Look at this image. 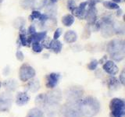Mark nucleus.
Masks as SVG:
<instances>
[{
  "instance_id": "nucleus-32",
  "label": "nucleus",
  "mask_w": 125,
  "mask_h": 117,
  "mask_svg": "<svg viewBox=\"0 0 125 117\" xmlns=\"http://www.w3.org/2000/svg\"><path fill=\"white\" fill-rule=\"evenodd\" d=\"M98 65H99V61L96 59H93L88 63V69L89 70H95L98 67Z\"/></svg>"
},
{
  "instance_id": "nucleus-12",
  "label": "nucleus",
  "mask_w": 125,
  "mask_h": 117,
  "mask_svg": "<svg viewBox=\"0 0 125 117\" xmlns=\"http://www.w3.org/2000/svg\"><path fill=\"white\" fill-rule=\"evenodd\" d=\"M103 69L105 73L111 76H115L119 72L118 66H117L115 62L112 60L105 61L104 62V64L103 65Z\"/></svg>"
},
{
  "instance_id": "nucleus-29",
  "label": "nucleus",
  "mask_w": 125,
  "mask_h": 117,
  "mask_svg": "<svg viewBox=\"0 0 125 117\" xmlns=\"http://www.w3.org/2000/svg\"><path fill=\"white\" fill-rule=\"evenodd\" d=\"M103 6L105 8H106L108 10H118L120 9V6L117 3H115L112 1H104L103 2Z\"/></svg>"
},
{
  "instance_id": "nucleus-25",
  "label": "nucleus",
  "mask_w": 125,
  "mask_h": 117,
  "mask_svg": "<svg viewBox=\"0 0 125 117\" xmlns=\"http://www.w3.org/2000/svg\"><path fill=\"white\" fill-rule=\"evenodd\" d=\"M44 112L40 108H33L27 113V117H43Z\"/></svg>"
},
{
  "instance_id": "nucleus-23",
  "label": "nucleus",
  "mask_w": 125,
  "mask_h": 117,
  "mask_svg": "<svg viewBox=\"0 0 125 117\" xmlns=\"http://www.w3.org/2000/svg\"><path fill=\"white\" fill-rule=\"evenodd\" d=\"M56 11H57V7L56 6V4L52 2L49 3L45 8V14L49 15V17H55V16L56 14Z\"/></svg>"
},
{
  "instance_id": "nucleus-31",
  "label": "nucleus",
  "mask_w": 125,
  "mask_h": 117,
  "mask_svg": "<svg viewBox=\"0 0 125 117\" xmlns=\"http://www.w3.org/2000/svg\"><path fill=\"white\" fill-rule=\"evenodd\" d=\"M41 15H42V13H40V11H39V10H33V11L31 12V16L29 17V19H30L31 21H33V20H38V19L40 18Z\"/></svg>"
},
{
  "instance_id": "nucleus-16",
  "label": "nucleus",
  "mask_w": 125,
  "mask_h": 117,
  "mask_svg": "<svg viewBox=\"0 0 125 117\" xmlns=\"http://www.w3.org/2000/svg\"><path fill=\"white\" fill-rule=\"evenodd\" d=\"M40 87H41L40 82L37 79H34V80L31 79L26 86L27 91H29L30 92H32V93L37 92L38 90L40 89Z\"/></svg>"
},
{
  "instance_id": "nucleus-38",
  "label": "nucleus",
  "mask_w": 125,
  "mask_h": 117,
  "mask_svg": "<svg viewBox=\"0 0 125 117\" xmlns=\"http://www.w3.org/2000/svg\"><path fill=\"white\" fill-rule=\"evenodd\" d=\"M35 32H37V31H36V27H35L34 25H31L28 27V29H27V34H28L29 35H31V34H34Z\"/></svg>"
},
{
  "instance_id": "nucleus-4",
  "label": "nucleus",
  "mask_w": 125,
  "mask_h": 117,
  "mask_svg": "<svg viewBox=\"0 0 125 117\" xmlns=\"http://www.w3.org/2000/svg\"><path fill=\"white\" fill-rule=\"evenodd\" d=\"M84 95V90L79 86H73L68 88L66 92V98L67 102L79 103Z\"/></svg>"
},
{
  "instance_id": "nucleus-8",
  "label": "nucleus",
  "mask_w": 125,
  "mask_h": 117,
  "mask_svg": "<svg viewBox=\"0 0 125 117\" xmlns=\"http://www.w3.org/2000/svg\"><path fill=\"white\" fill-rule=\"evenodd\" d=\"M47 100L48 103L47 104H60L62 99V92L60 89H52V91L46 94Z\"/></svg>"
},
{
  "instance_id": "nucleus-10",
  "label": "nucleus",
  "mask_w": 125,
  "mask_h": 117,
  "mask_svg": "<svg viewBox=\"0 0 125 117\" xmlns=\"http://www.w3.org/2000/svg\"><path fill=\"white\" fill-rule=\"evenodd\" d=\"M88 5V2H82L80 3L78 6H76L71 11L72 15L73 17H76L80 20H84L85 18L86 11H87V7Z\"/></svg>"
},
{
  "instance_id": "nucleus-35",
  "label": "nucleus",
  "mask_w": 125,
  "mask_h": 117,
  "mask_svg": "<svg viewBox=\"0 0 125 117\" xmlns=\"http://www.w3.org/2000/svg\"><path fill=\"white\" fill-rule=\"evenodd\" d=\"M62 33V28H57L56 30H55L54 34H53V39H54V40H57V39H59V38L61 36Z\"/></svg>"
},
{
  "instance_id": "nucleus-20",
  "label": "nucleus",
  "mask_w": 125,
  "mask_h": 117,
  "mask_svg": "<svg viewBox=\"0 0 125 117\" xmlns=\"http://www.w3.org/2000/svg\"><path fill=\"white\" fill-rule=\"evenodd\" d=\"M107 85H108V88L109 89L114 91V90H117L118 88H120V83L119 80L117 79L115 76H111L108 79Z\"/></svg>"
},
{
  "instance_id": "nucleus-36",
  "label": "nucleus",
  "mask_w": 125,
  "mask_h": 117,
  "mask_svg": "<svg viewBox=\"0 0 125 117\" xmlns=\"http://www.w3.org/2000/svg\"><path fill=\"white\" fill-rule=\"evenodd\" d=\"M118 80H119L121 85H124L125 84V72H124V69H123L122 71H121Z\"/></svg>"
},
{
  "instance_id": "nucleus-28",
  "label": "nucleus",
  "mask_w": 125,
  "mask_h": 117,
  "mask_svg": "<svg viewBox=\"0 0 125 117\" xmlns=\"http://www.w3.org/2000/svg\"><path fill=\"white\" fill-rule=\"evenodd\" d=\"M25 24H26V21L23 17L17 18L13 21V27H15V28L16 29H19V30L23 28L24 26H25Z\"/></svg>"
},
{
  "instance_id": "nucleus-26",
  "label": "nucleus",
  "mask_w": 125,
  "mask_h": 117,
  "mask_svg": "<svg viewBox=\"0 0 125 117\" xmlns=\"http://www.w3.org/2000/svg\"><path fill=\"white\" fill-rule=\"evenodd\" d=\"M21 30V33L19 34V41H20V43H21V46H29L28 43H27V37L26 35V30H24V27L22 29L20 30Z\"/></svg>"
},
{
  "instance_id": "nucleus-37",
  "label": "nucleus",
  "mask_w": 125,
  "mask_h": 117,
  "mask_svg": "<svg viewBox=\"0 0 125 117\" xmlns=\"http://www.w3.org/2000/svg\"><path fill=\"white\" fill-rule=\"evenodd\" d=\"M16 57L19 60V61H23V58H24V55L21 52V50H18L17 52H16Z\"/></svg>"
},
{
  "instance_id": "nucleus-17",
  "label": "nucleus",
  "mask_w": 125,
  "mask_h": 117,
  "mask_svg": "<svg viewBox=\"0 0 125 117\" xmlns=\"http://www.w3.org/2000/svg\"><path fill=\"white\" fill-rule=\"evenodd\" d=\"M63 38L66 43L72 44V43L76 42V41L77 40V34L73 30H68L65 33Z\"/></svg>"
},
{
  "instance_id": "nucleus-41",
  "label": "nucleus",
  "mask_w": 125,
  "mask_h": 117,
  "mask_svg": "<svg viewBox=\"0 0 125 117\" xmlns=\"http://www.w3.org/2000/svg\"><path fill=\"white\" fill-rule=\"evenodd\" d=\"M122 1H123V0H112V2H115V3H117V4L120 3V2H121Z\"/></svg>"
},
{
  "instance_id": "nucleus-7",
  "label": "nucleus",
  "mask_w": 125,
  "mask_h": 117,
  "mask_svg": "<svg viewBox=\"0 0 125 117\" xmlns=\"http://www.w3.org/2000/svg\"><path fill=\"white\" fill-rule=\"evenodd\" d=\"M13 96L10 92L2 93L0 95V112H8L12 106Z\"/></svg>"
},
{
  "instance_id": "nucleus-42",
  "label": "nucleus",
  "mask_w": 125,
  "mask_h": 117,
  "mask_svg": "<svg viewBox=\"0 0 125 117\" xmlns=\"http://www.w3.org/2000/svg\"><path fill=\"white\" fill-rule=\"evenodd\" d=\"M57 1H58V0H50V2H52V3H56Z\"/></svg>"
},
{
  "instance_id": "nucleus-1",
  "label": "nucleus",
  "mask_w": 125,
  "mask_h": 117,
  "mask_svg": "<svg viewBox=\"0 0 125 117\" xmlns=\"http://www.w3.org/2000/svg\"><path fill=\"white\" fill-rule=\"evenodd\" d=\"M101 105L96 98L88 96L81 99L79 102V109L82 116L86 117H93L100 111Z\"/></svg>"
},
{
  "instance_id": "nucleus-18",
  "label": "nucleus",
  "mask_w": 125,
  "mask_h": 117,
  "mask_svg": "<svg viewBox=\"0 0 125 117\" xmlns=\"http://www.w3.org/2000/svg\"><path fill=\"white\" fill-rule=\"evenodd\" d=\"M62 49V44L61 43V41L58 40V39L57 40H54V39H52V40L51 41L49 49H50L52 52H53L56 54H58L61 52Z\"/></svg>"
},
{
  "instance_id": "nucleus-33",
  "label": "nucleus",
  "mask_w": 125,
  "mask_h": 117,
  "mask_svg": "<svg viewBox=\"0 0 125 117\" xmlns=\"http://www.w3.org/2000/svg\"><path fill=\"white\" fill-rule=\"evenodd\" d=\"M51 41H52V39H51L49 37L46 36V37L42 41V45L43 48H45V49H49L50 43H51Z\"/></svg>"
},
{
  "instance_id": "nucleus-11",
  "label": "nucleus",
  "mask_w": 125,
  "mask_h": 117,
  "mask_svg": "<svg viewBox=\"0 0 125 117\" xmlns=\"http://www.w3.org/2000/svg\"><path fill=\"white\" fill-rule=\"evenodd\" d=\"M61 75L59 73H51L46 76V87L53 89L56 87L60 80Z\"/></svg>"
},
{
  "instance_id": "nucleus-21",
  "label": "nucleus",
  "mask_w": 125,
  "mask_h": 117,
  "mask_svg": "<svg viewBox=\"0 0 125 117\" xmlns=\"http://www.w3.org/2000/svg\"><path fill=\"white\" fill-rule=\"evenodd\" d=\"M3 87L5 88L8 91H14L17 87V83L15 80H5L3 83Z\"/></svg>"
},
{
  "instance_id": "nucleus-30",
  "label": "nucleus",
  "mask_w": 125,
  "mask_h": 117,
  "mask_svg": "<svg viewBox=\"0 0 125 117\" xmlns=\"http://www.w3.org/2000/svg\"><path fill=\"white\" fill-rule=\"evenodd\" d=\"M31 47H32L33 52L35 53H40L42 52L43 47L40 42H34L31 43Z\"/></svg>"
},
{
  "instance_id": "nucleus-3",
  "label": "nucleus",
  "mask_w": 125,
  "mask_h": 117,
  "mask_svg": "<svg viewBox=\"0 0 125 117\" xmlns=\"http://www.w3.org/2000/svg\"><path fill=\"white\" fill-rule=\"evenodd\" d=\"M111 117H124L125 116V102L123 99L114 98L109 103Z\"/></svg>"
},
{
  "instance_id": "nucleus-6",
  "label": "nucleus",
  "mask_w": 125,
  "mask_h": 117,
  "mask_svg": "<svg viewBox=\"0 0 125 117\" xmlns=\"http://www.w3.org/2000/svg\"><path fill=\"white\" fill-rule=\"evenodd\" d=\"M35 74H36V72H35L34 69L27 63L23 64L19 70L20 79L23 82H26L33 79L35 77Z\"/></svg>"
},
{
  "instance_id": "nucleus-2",
  "label": "nucleus",
  "mask_w": 125,
  "mask_h": 117,
  "mask_svg": "<svg viewBox=\"0 0 125 117\" xmlns=\"http://www.w3.org/2000/svg\"><path fill=\"white\" fill-rule=\"evenodd\" d=\"M109 56L113 61L120 62L125 56V43L122 39H113L110 41L106 47Z\"/></svg>"
},
{
  "instance_id": "nucleus-13",
  "label": "nucleus",
  "mask_w": 125,
  "mask_h": 117,
  "mask_svg": "<svg viewBox=\"0 0 125 117\" xmlns=\"http://www.w3.org/2000/svg\"><path fill=\"white\" fill-rule=\"evenodd\" d=\"M47 36V31H41V32H35L34 34L29 35L27 38V43L30 45V44L34 42H41L43 39Z\"/></svg>"
},
{
  "instance_id": "nucleus-39",
  "label": "nucleus",
  "mask_w": 125,
  "mask_h": 117,
  "mask_svg": "<svg viewBox=\"0 0 125 117\" xmlns=\"http://www.w3.org/2000/svg\"><path fill=\"white\" fill-rule=\"evenodd\" d=\"M101 1V0H90V1L88 2V4H90V5H94L95 6L96 3L99 2Z\"/></svg>"
},
{
  "instance_id": "nucleus-14",
  "label": "nucleus",
  "mask_w": 125,
  "mask_h": 117,
  "mask_svg": "<svg viewBox=\"0 0 125 117\" xmlns=\"http://www.w3.org/2000/svg\"><path fill=\"white\" fill-rule=\"evenodd\" d=\"M30 101V96L27 95V92H18L16 96V104L19 106H23L27 104Z\"/></svg>"
},
{
  "instance_id": "nucleus-27",
  "label": "nucleus",
  "mask_w": 125,
  "mask_h": 117,
  "mask_svg": "<svg viewBox=\"0 0 125 117\" xmlns=\"http://www.w3.org/2000/svg\"><path fill=\"white\" fill-rule=\"evenodd\" d=\"M113 29H114L115 34H124V26L121 22H113Z\"/></svg>"
},
{
  "instance_id": "nucleus-43",
  "label": "nucleus",
  "mask_w": 125,
  "mask_h": 117,
  "mask_svg": "<svg viewBox=\"0 0 125 117\" xmlns=\"http://www.w3.org/2000/svg\"><path fill=\"white\" fill-rule=\"evenodd\" d=\"M1 87H2V83L0 82V88H1Z\"/></svg>"
},
{
  "instance_id": "nucleus-44",
  "label": "nucleus",
  "mask_w": 125,
  "mask_h": 117,
  "mask_svg": "<svg viewBox=\"0 0 125 117\" xmlns=\"http://www.w3.org/2000/svg\"><path fill=\"white\" fill-rule=\"evenodd\" d=\"M2 1H3V0H0V3H1V2H2Z\"/></svg>"
},
{
  "instance_id": "nucleus-24",
  "label": "nucleus",
  "mask_w": 125,
  "mask_h": 117,
  "mask_svg": "<svg viewBox=\"0 0 125 117\" xmlns=\"http://www.w3.org/2000/svg\"><path fill=\"white\" fill-rule=\"evenodd\" d=\"M74 23V17L72 14H66L62 17V23L65 27H70Z\"/></svg>"
},
{
  "instance_id": "nucleus-15",
  "label": "nucleus",
  "mask_w": 125,
  "mask_h": 117,
  "mask_svg": "<svg viewBox=\"0 0 125 117\" xmlns=\"http://www.w3.org/2000/svg\"><path fill=\"white\" fill-rule=\"evenodd\" d=\"M56 24H57V20L56 19V17H49L45 21L40 23L41 28L45 29V30L46 29H52Z\"/></svg>"
},
{
  "instance_id": "nucleus-5",
  "label": "nucleus",
  "mask_w": 125,
  "mask_h": 117,
  "mask_svg": "<svg viewBox=\"0 0 125 117\" xmlns=\"http://www.w3.org/2000/svg\"><path fill=\"white\" fill-rule=\"evenodd\" d=\"M62 114L64 117H81L79 103L67 102L62 107Z\"/></svg>"
},
{
  "instance_id": "nucleus-19",
  "label": "nucleus",
  "mask_w": 125,
  "mask_h": 117,
  "mask_svg": "<svg viewBox=\"0 0 125 117\" xmlns=\"http://www.w3.org/2000/svg\"><path fill=\"white\" fill-rule=\"evenodd\" d=\"M48 103L47 100L46 94H40L36 98H35V105H37L38 108H44Z\"/></svg>"
},
{
  "instance_id": "nucleus-22",
  "label": "nucleus",
  "mask_w": 125,
  "mask_h": 117,
  "mask_svg": "<svg viewBox=\"0 0 125 117\" xmlns=\"http://www.w3.org/2000/svg\"><path fill=\"white\" fill-rule=\"evenodd\" d=\"M30 1L31 8H33L34 10H40L47 3V0H30Z\"/></svg>"
},
{
  "instance_id": "nucleus-34",
  "label": "nucleus",
  "mask_w": 125,
  "mask_h": 117,
  "mask_svg": "<svg viewBox=\"0 0 125 117\" xmlns=\"http://www.w3.org/2000/svg\"><path fill=\"white\" fill-rule=\"evenodd\" d=\"M66 6H67V9L70 11H72L74 9V8L77 6L75 1H74V0H68V1H67V5H66Z\"/></svg>"
},
{
  "instance_id": "nucleus-40",
  "label": "nucleus",
  "mask_w": 125,
  "mask_h": 117,
  "mask_svg": "<svg viewBox=\"0 0 125 117\" xmlns=\"http://www.w3.org/2000/svg\"><path fill=\"white\" fill-rule=\"evenodd\" d=\"M117 10V12H116V16L120 17V16L123 14V10H121V9H118V10Z\"/></svg>"
},
{
  "instance_id": "nucleus-9",
  "label": "nucleus",
  "mask_w": 125,
  "mask_h": 117,
  "mask_svg": "<svg viewBox=\"0 0 125 117\" xmlns=\"http://www.w3.org/2000/svg\"><path fill=\"white\" fill-rule=\"evenodd\" d=\"M84 19L87 20L89 25H94V23L97 21V10L95 6L88 4Z\"/></svg>"
}]
</instances>
